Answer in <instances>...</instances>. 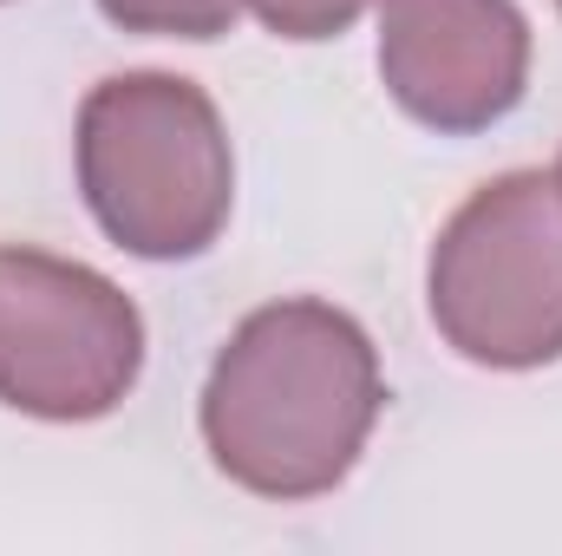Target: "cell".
<instances>
[{
	"instance_id": "5",
	"label": "cell",
	"mask_w": 562,
	"mask_h": 556,
	"mask_svg": "<svg viewBox=\"0 0 562 556\" xmlns=\"http://www.w3.org/2000/svg\"><path fill=\"white\" fill-rule=\"evenodd\" d=\"M380 79L438 138L504 125L530 86V20L517 0H373Z\"/></svg>"
},
{
	"instance_id": "6",
	"label": "cell",
	"mask_w": 562,
	"mask_h": 556,
	"mask_svg": "<svg viewBox=\"0 0 562 556\" xmlns=\"http://www.w3.org/2000/svg\"><path fill=\"white\" fill-rule=\"evenodd\" d=\"M99 13L125 33L157 40H223L243 13V0H99Z\"/></svg>"
},
{
	"instance_id": "7",
	"label": "cell",
	"mask_w": 562,
	"mask_h": 556,
	"mask_svg": "<svg viewBox=\"0 0 562 556\" xmlns=\"http://www.w3.org/2000/svg\"><path fill=\"white\" fill-rule=\"evenodd\" d=\"M373 0H243V13H256L276 40H340Z\"/></svg>"
},
{
	"instance_id": "9",
	"label": "cell",
	"mask_w": 562,
	"mask_h": 556,
	"mask_svg": "<svg viewBox=\"0 0 562 556\" xmlns=\"http://www.w3.org/2000/svg\"><path fill=\"white\" fill-rule=\"evenodd\" d=\"M557 7H562V0H557Z\"/></svg>"
},
{
	"instance_id": "2",
	"label": "cell",
	"mask_w": 562,
	"mask_h": 556,
	"mask_svg": "<svg viewBox=\"0 0 562 556\" xmlns=\"http://www.w3.org/2000/svg\"><path fill=\"white\" fill-rule=\"evenodd\" d=\"M79 190L92 223L138 263L203 256L236 210V151L216 99L177 73L99 79L79 105Z\"/></svg>"
},
{
	"instance_id": "4",
	"label": "cell",
	"mask_w": 562,
	"mask_h": 556,
	"mask_svg": "<svg viewBox=\"0 0 562 556\" xmlns=\"http://www.w3.org/2000/svg\"><path fill=\"white\" fill-rule=\"evenodd\" d=\"M144 374V314L112 276L0 243V407L86 425L132 400Z\"/></svg>"
},
{
	"instance_id": "3",
	"label": "cell",
	"mask_w": 562,
	"mask_h": 556,
	"mask_svg": "<svg viewBox=\"0 0 562 556\" xmlns=\"http://www.w3.org/2000/svg\"><path fill=\"white\" fill-rule=\"evenodd\" d=\"M425 308L471 367L530 374L562 360V177L504 170L477 184L431 243Z\"/></svg>"
},
{
	"instance_id": "8",
	"label": "cell",
	"mask_w": 562,
	"mask_h": 556,
	"mask_svg": "<svg viewBox=\"0 0 562 556\" xmlns=\"http://www.w3.org/2000/svg\"><path fill=\"white\" fill-rule=\"evenodd\" d=\"M557 177H562V157H557Z\"/></svg>"
},
{
	"instance_id": "1",
	"label": "cell",
	"mask_w": 562,
	"mask_h": 556,
	"mask_svg": "<svg viewBox=\"0 0 562 556\" xmlns=\"http://www.w3.org/2000/svg\"><path fill=\"white\" fill-rule=\"evenodd\" d=\"M380 413L386 374L373 334L321 294H288L223 341L196 425L229 485L307 504L347 485Z\"/></svg>"
}]
</instances>
